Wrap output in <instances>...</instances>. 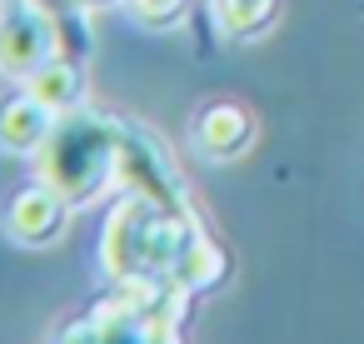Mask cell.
Masks as SVG:
<instances>
[{"mask_svg":"<svg viewBox=\"0 0 364 344\" xmlns=\"http://www.w3.org/2000/svg\"><path fill=\"white\" fill-rule=\"evenodd\" d=\"M70 200L50 185V180H31V185H21L16 195H11V205H6V235L16 240V244H55L60 235H65V225H70Z\"/></svg>","mask_w":364,"mask_h":344,"instance_id":"cell-3","label":"cell"},{"mask_svg":"<svg viewBox=\"0 0 364 344\" xmlns=\"http://www.w3.org/2000/svg\"><path fill=\"white\" fill-rule=\"evenodd\" d=\"M215 21H220L225 36L255 41L274 21V0H215Z\"/></svg>","mask_w":364,"mask_h":344,"instance_id":"cell-8","label":"cell"},{"mask_svg":"<svg viewBox=\"0 0 364 344\" xmlns=\"http://www.w3.org/2000/svg\"><path fill=\"white\" fill-rule=\"evenodd\" d=\"M125 11H130L145 31H170V26L185 21L190 0H125Z\"/></svg>","mask_w":364,"mask_h":344,"instance_id":"cell-9","label":"cell"},{"mask_svg":"<svg viewBox=\"0 0 364 344\" xmlns=\"http://www.w3.org/2000/svg\"><path fill=\"white\" fill-rule=\"evenodd\" d=\"M55 110L46 100H36L31 90H21L16 100L0 105V155H11V160H36L41 145L50 140L55 130Z\"/></svg>","mask_w":364,"mask_h":344,"instance_id":"cell-4","label":"cell"},{"mask_svg":"<svg viewBox=\"0 0 364 344\" xmlns=\"http://www.w3.org/2000/svg\"><path fill=\"white\" fill-rule=\"evenodd\" d=\"M120 155H125L120 125L100 120V115H90L80 105V110H70V115L55 120L50 140L36 155V175L50 180L80 210V205H95L105 190L120 185Z\"/></svg>","mask_w":364,"mask_h":344,"instance_id":"cell-1","label":"cell"},{"mask_svg":"<svg viewBox=\"0 0 364 344\" xmlns=\"http://www.w3.org/2000/svg\"><path fill=\"white\" fill-rule=\"evenodd\" d=\"M60 26L41 6H11L0 16V75L31 80L46 60L60 55Z\"/></svg>","mask_w":364,"mask_h":344,"instance_id":"cell-2","label":"cell"},{"mask_svg":"<svg viewBox=\"0 0 364 344\" xmlns=\"http://www.w3.org/2000/svg\"><path fill=\"white\" fill-rule=\"evenodd\" d=\"M31 95L46 100L55 115L80 110V105H85V70H80V60H70V55L46 60V65L31 75Z\"/></svg>","mask_w":364,"mask_h":344,"instance_id":"cell-7","label":"cell"},{"mask_svg":"<svg viewBox=\"0 0 364 344\" xmlns=\"http://www.w3.org/2000/svg\"><path fill=\"white\" fill-rule=\"evenodd\" d=\"M195 145H200L205 160H235L255 145V115L235 100H215L195 120Z\"/></svg>","mask_w":364,"mask_h":344,"instance_id":"cell-5","label":"cell"},{"mask_svg":"<svg viewBox=\"0 0 364 344\" xmlns=\"http://www.w3.org/2000/svg\"><path fill=\"white\" fill-rule=\"evenodd\" d=\"M225 269H230V259H225V249L210 240V235H190V244L180 249V259H175V269H170V279L175 284H185L190 294H210V289H220L225 284Z\"/></svg>","mask_w":364,"mask_h":344,"instance_id":"cell-6","label":"cell"}]
</instances>
